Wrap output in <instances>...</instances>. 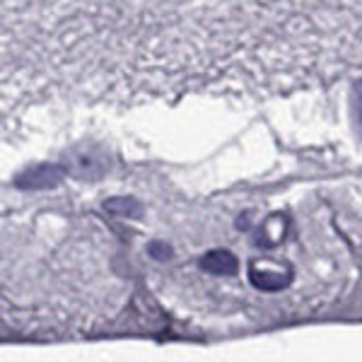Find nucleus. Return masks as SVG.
I'll use <instances>...</instances> for the list:
<instances>
[{"label": "nucleus", "mask_w": 362, "mask_h": 362, "mask_svg": "<svg viewBox=\"0 0 362 362\" xmlns=\"http://www.w3.org/2000/svg\"><path fill=\"white\" fill-rule=\"evenodd\" d=\"M61 179H63V169L61 167H56V165H39V167L27 169L25 174H20L15 184L20 186V189L39 191V189H51V186H56Z\"/></svg>", "instance_id": "nucleus-1"}, {"label": "nucleus", "mask_w": 362, "mask_h": 362, "mask_svg": "<svg viewBox=\"0 0 362 362\" xmlns=\"http://www.w3.org/2000/svg\"><path fill=\"white\" fill-rule=\"evenodd\" d=\"M201 268L206 273H210V276H235L239 271V261L230 251L215 249V251H208L201 259Z\"/></svg>", "instance_id": "nucleus-2"}, {"label": "nucleus", "mask_w": 362, "mask_h": 362, "mask_svg": "<svg viewBox=\"0 0 362 362\" xmlns=\"http://www.w3.org/2000/svg\"><path fill=\"white\" fill-rule=\"evenodd\" d=\"M251 283H254L259 290H268V293H273V290H283L285 285L290 283V278L288 276H280V273H259V271H251Z\"/></svg>", "instance_id": "nucleus-3"}, {"label": "nucleus", "mask_w": 362, "mask_h": 362, "mask_svg": "<svg viewBox=\"0 0 362 362\" xmlns=\"http://www.w3.org/2000/svg\"><path fill=\"white\" fill-rule=\"evenodd\" d=\"M104 208L114 215H126V218H136V215H140V210H143L136 198H112V201L104 203Z\"/></svg>", "instance_id": "nucleus-4"}, {"label": "nucleus", "mask_w": 362, "mask_h": 362, "mask_svg": "<svg viewBox=\"0 0 362 362\" xmlns=\"http://www.w3.org/2000/svg\"><path fill=\"white\" fill-rule=\"evenodd\" d=\"M150 251H153V254H160L157 256V259H169V247H165V244H153V247H150Z\"/></svg>", "instance_id": "nucleus-5"}, {"label": "nucleus", "mask_w": 362, "mask_h": 362, "mask_svg": "<svg viewBox=\"0 0 362 362\" xmlns=\"http://www.w3.org/2000/svg\"><path fill=\"white\" fill-rule=\"evenodd\" d=\"M358 112H360V124H362V85L358 87Z\"/></svg>", "instance_id": "nucleus-6"}]
</instances>
